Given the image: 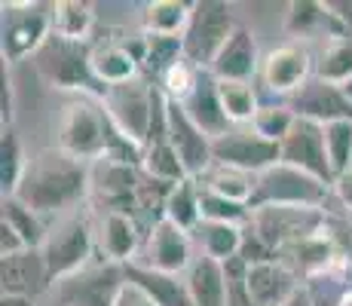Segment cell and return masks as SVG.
<instances>
[{
    "label": "cell",
    "instance_id": "cell-1",
    "mask_svg": "<svg viewBox=\"0 0 352 306\" xmlns=\"http://www.w3.org/2000/svg\"><path fill=\"white\" fill-rule=\"evenodd\" d=\"M89 193V162H80L58 147H50L28 162V172L19 184L16 199H22L25 206L43 217L77 208Z\"/></svg>",
    "mask_w": 352,
    "mask_h": 306
},
{
    "label": "cell",
    "instance_id": "cell-2",
    "mask_svg": "<svg viewBox=\"0 0 352 306\" xmlns=\"http://www.w3.org/2000/svg\"><path fill=\"white\" fill-rule=\"evenodd\" d=\"M166 105L168 98L160 92V86L141 77L126 86H113L101 98V107L117 135L141 151L151 141L166 138Z\"/></svg>",
    "mask_w": 352,
    "mask_h": 306
},
{
    "label": "cell",
    "instance_id": "cell-3",
    "mask_svg": "<svg viewBox=\"0 0 352 306\" xmlns=\"http://www.w3.org/2000/svg\"><path fill=\"white\" fill-rule=\"evenodd\" d=\"M37 74L52 86V89H71V92H92L104 98V86L92 74V46L74 43V40L50 34L43 46L34 56Z\"/></svg>",
    "mask_w": 352,
    "mask_h": 306
},
{
    "label": "cell",
    "instance_id": "cell-4",
    "mask_svg": "<svg viewBox=\"0 0 352 306\" xmlns=\"http://www.w3.org/2000/svg\"><path fill=\"white\" fill-rule=\"evenodd\" d=\"M113 144V126L107 120L104 107L92 98H77L65 107L58 120V151L80 162H98L101 156L111 153Z\"/></svg>",
    "mask_w": 352,
    "mask_h": 306
},
{
    "label": "cell",
    "instance_id": "cell-5",
    "mask_svg": "<svg viewBox=\"0 0 352 306\" xmlns=\"http://www.w3.org/2000/svg\"><path fill=\"white\" fill-rule=\"evenodd\" d=\"M334 193L331 184H324L313 175L300 172L294 166L276 162L273 168L261 172L254 178V193H252V212L254 208H270V206H288V208H324L328 196Z\"/></svg>",
    "mask_w": 352,
    "mask_h": 306
},
{
    "label": "cell",
    "instance_id": "cell-6",
    "mask_svg": "<svg viewBox=\"0 0 352 306\" xmlns=\"http://www.w3.org/2000/svg\"><path fill=\"white\" fill-rule=\"evenodd\" d=\"M129 288L123 263H89L80 273L58 278L50 285L52 306H120V297Z\"/></svg>",
    "mask_w": 352,
    "mask_h": 306
},
{
    "label": "cell",
    "instance_id": "cell-7",
    "mask_svg": "<svg viewBox=\"0 0 352 306\" xmlns=\"http://www.w3.org/2000/svg\"><path fill=\"white\" fill-rule=\"evenodd\" d=\"M236 28L239 25H236L230 3H221V0H199V3H193L190 25H187L184 37H181L184 40V58L193 67H199V71H208Z\"/></svg>",
    "mask_w": 352,
    "mask_h": 306
},
{
    "label": "cell",
    "instance_id": "cell-8",
    "mask_svg": "<svg viewBox=\"0 0 352 306\" xmlns=\"http://www.w3.org/2000/svg\"><path fill=\"white\" fill-rule=\"evenodd\" d=\"M96 251V230L89 227V221L80 215H67L56 227H50L43 248V263L50 285H56L58 278H67L80 273L83 267H89V257Z\"/></svg>",
    "mask_w": 352,
    "mask_h": 306
},
{
    "label": "cell",
    "instance_id": "cell-9",
    "mask_svg": "<svg viewBox=\"0 0 352 306\" xmlns=\"http://www.w3.org/2000/svg\"><path fill=\"white\" fill-rule=\"evenodd\" d=\"M245 230L270 254L279 257L288 245L324 230V215H322V208H288V206L254 208L252 223Z\"/></svg>",
    "mask_w": 352,
    "mask_h": 306
},
{
    "label": "cell",
    "instance_id": "cell-10",
    "mask_svg": "<svg viewBox=\"0 0 352 306\" xmlns=\"http://www.w3.org/2000/svg\"><path fill=\"white\" fill-rule=\"evenodd\" d=\"M193 242L190 233L181 227H175L166 217H157L147 230V239L141 245V257L135 263L147 270H157V273L168 276H187V270L193 267Z\"/></svg>",
    "mask_w": 352,
    "mask_h": 306
},
{
    "label": "cell",
    "instance_id": "cell-11",
    "mask_svg": "<svg viewBox=\"0 0 352 306\" xmlns=\"http://www.w3.org/2000/svg\"><path fill=\"white\" fill-rule=\"evenodd\" d=\"M212 156L214 166L239 168L245 175H261L282 162V144L261 138L254 129H230L218 141H212Z\"/></svg>",
    "mask_w": 352,
    "mask_h": 306
},
{
    "label": "cell",
    "instance_id": "cell-12",
    "mask_svg": "<svg viewBox=\"0 0 352 306\" xmlns=\"http://www.w3.org/2000/svg\"><path fill=\"white\" fill-rule=\"evenodd\" d=\"M3 61L34 58L52 34V12L37 3H3Z\"/></svg>",
    "mask_w": 352,
    "mask_h": 306
},
{
    "label": "cell",
    "instance_id": "cell-13",
    "mask_svg": "<svg viewBox=\"0 0 352 306\" xmlns=\"http://www.w3.org/2000/svg\"><path fill=\"white\" fill-rule=\"evenodd\" d=\"M166 138H168V144L178 151L190 181L206 178V172L214 166L212 138L187 117L184 105H178V101H168L166 105Z\"/></svg>",
    "mask_w": 352,
    "mask_h": 306
},
{
    "label": "cell",
    "instance_id": "cell-14",
    "mask_svg": "<svg viewBox=\"0 0 352 306\" xmlns=\"http://www.w3.org/2000/svg\"><path fill=\"white\" fill-rule=\"evenodd\" d=\"M316 74V61L309 56L307 46L300 43H285L270 50L261 61V83L270 95H285L291 98L303 83H309Z\"/></svg>",
    "mask_w": 352,
    "mask_h": 306
},
{
    "label": "cell",
    "instance_id": "cell-15",
    "mask_svg": "<svg viewBox=\"0 0 352 306\" xmlns=\"http://www.w3.org/2000/svg\"><path fill=\"white\" fill-rule=\"evenodd\" d=\"M282 162L300 168V172L313 175V178H319V181L334 187V168H331L328 147H324V126L322 122L297 117L294 129H291L288 138L282 141Z\"/></svg>",
    "mask_w": 352,
    "mask_h": 306
},
{
    "label": "cell",
    "instance_id": "cell-16",
    "mask_svg": "<svg viewBox=\"0 0 352 306\" xmlns=\"http://www.w3.org/2000/svg\"><path fill=\"white\" fill-rule=\"evenodd\" d=\"M300 291V276L282 257L245 263V294L252 306H288Z\"/></svg>",
    "mask_w": 352,
    "mask_h": 306
},
{
    "label": "cell",
    "instance_id": "cell-17",
    "mask_svg": "<svg viewBox=\"0 0 352 306\" xmlns=\"http://www.w3.org/2000/svg\"><path fill=\"white\" fill-rule=\"evenodd\" d=\"M285 34L291 37H324L328 43L352 37L346 16L334 12V3H319V0H291L285 12Z\"/></svg>",
    "mask_w": 352,
    "mask_h": 306
},
{
    "label": "cell",
    "instance_id": "cell-18",
    "mask_svg": "<svg viewBox=\"0 0 352 306\" xmlns=\"http://www.w3.org/2000/svg\"><path fill=\"white\" fill-rule=\"evenodd\" d=\"M288 107L297 117L322 122V126H328V122H334V120H352V105L346 101L343 89L334 83H324L316 74L309 83H303L300 89L291 95Z\"/></svg>",
    "mask_w": 352,
    "mask_h": 306
},
{
    "label": "cell",
    "instance_id": "cell-19",
    "mask_svg": "<svg viewBox=\"0 0 352 306\" xmlns=\"http://www.w3.org/2000/svg\"><path fill=\"white\" fill-rule=\"evenodd\" d=\"M89 181L92 193L107 202V208H120L129 212V202L138 199V172L132 162L117 160V156H101L98 162L89 166Z\"/></svg>",
    "mask_w": 352,
    "mask_h": 306
},
{
    "label": "cell",
    "instance_id": "cell-20",
    "mask_svg": "<svg viewBox=\"0 0 352 306\" xmlns=\"http://www.w3.org/2000/svg\"><path fill=\"white\" fill-rule=\"evenodd\" d=\"M96 245L111 263H135V254L141 251V230L132 212H120V208H107L98 217L96 227Z\"/></svg>",
    "mask_w": 352,
    "mask_h": 306
},
{
    "label": "cell",
    "instance_id": "cell-21",
    "mask_svg": "<svg viewBox=\"0 0 352 306\" xmlns=\"http://www.w3.org/2000/svg\"><path fill=\"white\" fill-rule=\"evenodd\" d=\"M261 52H257V40L254 34L239 25L233 31V37L227 40V46L218 52L214 65L208 67L214 80H239V83H252V80L261 74Z\"/></svg>",
    "mask_w": 352,
    "mask_h": 306
},
{
    "label": "cell",
    "instance_id": "cell-22",
    "mask_svg": "<svg viewBox=\"0 0 352 306\" xmlns=\"http://www.w3.org/2000/svg\"><path fill=\"white\" fill-rule=\"evenodd\" d=\"M184 111L212 141H218L221 135H227L230 126H233V122L227 120V113H224V105H221L218 80H214L208 71L199 74V83H196L190 98L184 101Z\"/></svg>",
    "mask_w": 352,
    "mask_h": 306
},
{
    "label": "cell",
    "instance_id": "cell-23",
    "mask_svg": "<svg viewBox=\"0 0 352 306\" xmlns=\"http://www.w3.org/2000/svg\"><path fill=\"white\" fill-rule=\"evenodd\" d=\"M196 306H230V276L227 267L214 257L199 254L184 276Z\"/></svg>",
    "mask_w": 352,
    "mask_h": 306
},
{
    "label": "cell",
    "instance_id": "cell-24",
    "mask_svg": "<svg viewBox=\"0 0 352 306\" xmlns=\"http://www.w3.org/2000/svg\"><path fill=\"white\" fill-rule=\"evenodd\" d=\"M0 282H3V294L34 297L40 291H50V276H46L43 254L40 251H22V254L3 257V263H0Z\"/></svg>",
    "mask_w": 352,
    "mask_h": 306
},
{
    "label": "cell",
    "instance_id": "cell-25",
    "mask_svg": "<svg viewBox=\"0 0 352 306\" xmlns=\"http://www.w3.org/2000/svg\"><path fill=\"white\" fill-rule=\"evenodd\" d=\"M126 276L129 285L141 288L157 306H196L187 282L181 276H168V273H157V270H147L141 263H126Z\"/></svg>",
    "mask_w": 352,
    "mask_h": 306
},
{
    "label": "cell",
    "instance_id": "cell-26",
    "mask_svg": "<svg viewBox=\"0 0 352 306\" xmlns=\"http://www.w3.org/2000/svg\"><path fill=\"white\" fill-rule=\"evenodd\" d=\"M141 61L129 52L126 43H98L92 46V74L104 89L113 86H126L138 80Z\"/></svg>",
    "mask_w": 352,
    "mask_h": 306
},
{
    "label": "cell",
    "instance_id": "cell-27",
    "mask_svg": "<svg viewBox=\"0 0 352 306\" xmlns=\"http://www.w3.org/2000/svg\"><path fill=\"white\" fill-rule=\"evenodd\" d=\"M141 172L151 181L162 184V187H175V184H181V181H190L184 162H181L178 151L168 144V138L151 141V144L144 147V153H141Z\"/></svg>",
    "mask_w": 352,
    "mask_h": 306
},
{
    "label": "cell",
    "instance_id": "cell-28",
    "mask_svg": "<svg viewBox=\"0 0 352 306\" xmlns=\"http://www.w3.org/2000/svg\"><path fill=\"white\" fill-rule=\"evenodd\" d=\"M52 12V34L74 43H89L92 25H96V12L83 0H58L50 6Z\"/></svg>",
    "mask_w": 352,
    "mask_h": 306
},
{
    "label": "cell",
    "instance_id": "cell-29",
    "mask_svg": "<svg viewBox=\"0 0 352 306\" xmlns=\"http://www.w3.org/2000/svg\"><path fill=\"white\" fill-rule=\"evenodd\" d=\"M193 16V3L184 0H153L144 6V34L160 37H184Z\"/></svg>",
    "mask_w": 352,
    "mask_h": 306
},
{
    "label": "cell",
    "instance_id": "cell-30",
    "mask_svg": "<svg viewBox=\"0 0 352 306\" xmlns=\"http://www.w3.org/2000/svg\"><path fill=\"white\" fill-rule=\"evenodd\" d=\"M199 233V245H202V254L214 257L221 263H230L242 254L245 248V227H233V223H208L202 221L196 227Z\"/></svg>",
    "mask_w": 352,
    "mask_h": 306
},
{
    "label": "cell",
    "instance_id": "cell-31",
    "mask_svg": "<svg viewBox=\"0 0 352 306\" xmlns=\"http://www.w3.org/2000/svg\"><path fill=\"white\" fill-rule=\"evenodd\" d=\"M162 217L172 221L175 227L196 233V227L202 223L199 212V181H181L168 190L166 202H162Z\"/></svg>",
    "mask_w": 352,
    "mask_h": 306
},
{
    "label": "cell",
    "instance_id": "cell-32",
    "mask_svg": "<svg viewBox=\"0 0 352 306\" xmlns=\"http://www.w3.org/2000/svg\"><path fill=\"white\" fill-rule=\"evenodd\" d=\"M0 221L10 223L31 251L43 248L46 236H50V227L43 223V217L34 212V208L25 206L22 199H16V196H3V215H0Z\"/></svg>",
    "mask_w": 352,
    "mask_h": 306
},
{
    "label": "cell",
    "instance_id": "cell-33",
    "mask_svg": "<svg viewBox=\"0 0 352 306\" xmlns=\"http://www.w3.org/2000/svg\"><path fill=\"white\" fill-rule=\"evenodd\" d=\"M218 95L224 113L233 126H245L254 120V113L261 111V101L252 83H239V80H218Z\"/></svg>",
    "mask_w": 352,
    "mask_h": 306
},
{
    "label": "cell",
    "instance_id": "cell-34",
    "mask_svg": "<svg viewBox=\"0 0 352 306\" xmlns=\"http://www.w3.org/2000/svg\"><path fill=\"white\" fill-rule=\"evenodd\" d=\"M28 162L31 160L25 156L19 135L12 129H3V135H0V187H3V196H16L19 184L28 172Z\"/></svg>",
    "mask_w": 352,
    "mask_h": 306
},
{
    "label": "cell",
    "instance_id": "cell-35",
    "mask_svg": "<svg viewBox=\"0 0 352 306\" xmlns=\"http://www.w3.org/2000/svg\"><path fill=\"white\" fill-rule=\"evenodd\" d=\"M316 77L334 86H343L346 80H352V37L324 43V50L316 58Z\"/></svg>",
    "mask_w": 352,
    "mask_h": 306
},
{
    "label": "cell",
    "instance_id": "cell-36",
    "mask_svg": "<svg viewBox=\"0 0 352 306\" xmlns=\"http://www.w3.org/2000/svg\"><path fill=\"white\" fill-rule=\"evenodd\" d=\"M199 184L206 190H212V193H221L233 202H245V206L252 202V193H254V175H245L239 168H227V166H212Z\"/></svg>",
    "mask_w": 352,
    "mask_h": 306
},
{
    "label": "cell",
    "instance_id": "cell-37",
    "mask_svg": "<svg viewBox=\"0 0 352 306\" xmlns=\"http://www.w3.org/2000/svg\"><path fill=\"white\" fill-rule=\"evenodd\" d=\"M199 212L208 223H233V227H248L252 223V208L245 202H233L221 193H212L199 184Z\"/></svg>",
    "mask_w": 352,
    "mask_h": 306
},
{
    "label": "cell",
    "instance_id": "cell-38",
    "mask_svg": "<svg viewBox=\"0 0 352 306\" xmlns=\"http://www.w3.org/2000/svg\"><path fill=\"white\" fill-rule=\"evenodd\" d=\"M184 58V40L181 37H160V34H144V65L153 77H162L175 61Z\"/></svg>",
    "mask_w": 352,
    "mask_h": 306
},
{
    "label": "cell",
    "instance_id": "cell-39",
    "mask_svg": "<svg viewBox=\"0 0 352 306\" xmlns=\"http://www.w3.org/2000/svg\"><path fill=\"white\" fill-rule=\"evenodd\" d=\"M297 122V113L291 111L288 105H261V111L254 113L252 120V129L261 138L273 141V144H282L288 138V132L294 129Z\"/></svg>",
    "mask_w": 352,
    "mask_h": 306
},
{
    "label": "cell",
    "instance_id": "cell-40",
    "mask_svg": "<svg viewBox=\"0 0 352 306\" xmlns=\"http://www.w3.org/2000/svg\"><path fill=\"white\" fill-rule=\"evenodd\" d=\"M324 147L334 178L352 168V120H334L324 126Z\"/></svg>",
    "mask_w": 352,
    "mask_h": 306
},
{
    "label": "cell",
    "instance_id": "cell-41",
    "mask_svg": "<svg viewBox=\"0 0 352 306\" xmlns=\"http://www.w3.org/2000/svg\"><path fill=\"white\" fill-rule=\"evenodd\" d=\"M199 74H202L199 67H193L187 58L175 61V65L160 77V92L166 95L168 101H178V105H184V101L193 95L196 83H199Z\"/></svg>",
    "mask_w": 352,
    "mask_h": 306
},
{
    "label": "cell",
    "instance_id": "cell-42",
    "mask_svg": "<svg viewBox=\"0 0 352 306\" xmlns=\"http://www.w3.org/2000/svg\"><path fill=\"white\" fill-rule=\"evenodd\" d=\"M22 251H31V248L22 242V236L10 223L0 221V257H12V254H22Z\"/></svg>",
    "mask_w": 352,
    "mask_h": 306
},
{
    "label": "cell",
    "instance_id": "cell-43",
    "mask_svg": "<svg viewBox=\"0 0 352 306\" xmlns=\"http://www.w3.org/2000/svg\"><path fill=\"white\" fill-rule=\"evenodd\" d=\"M0 80H3V92H0V101H3V129H12V117H16V105H12V80H10V71H6V61H3V71H0Z\"/></svg>",
    "mask_w": 352,
    "mask_h": 306
},
{
    "label": "cell",
    "instance_id": "cell-44",
    "mask_svg": "<svg viewBox=\"0 0 352 306\" xmlns=\"http://www.w3.org/2000/svg\"><path fill=\"white\" fill-rule=\"evenodd\" d=\"M331 190H334V196L343 202V206L352 208V168H349V172H343V175H337L334 187H331Z\"/></svg>",
    "mask_w": 352,
    "mask_h": 306
},
{
    "label": "cell",
    "instance_id": "cell-45",
    "mask_svg": "<svg viewBox=\"0 0 352 306\" xmlns=\"http://www.w3.org/2000/svg\"><path fill=\"white\" fill-rule=\"evenodd\" d=\"M120 306H157V303H153L151 297H147L141 288H135V285H129V288L123 291V297H120Z\"/></svg>",
    "mask_w": 352,
    "mask_h": 306
},
{
    "label": "cell",
    "instance_id": "cell-46",
    "mask_svg": "<svg viewBox=\"0 0 352 306\" xmlns=\"http://www.w3.org/2000/svg\"><path fill=\"white\" fill-rule=\"evenodd\" d=\"M0 306H34V297H25V294H3V297H0Z\"/></svg>",
    "mask_w": 352,
    "mask_h": 306
},
{
    "label": "cell",
    "instance_id": "cell-47",
    "mask_svg": "<svg viewBox=\"0 0 352 306\" xmlns=\"http://www.w3.org/2000/svg\"><path fill=\"white\" fill-rule=\"evenodd\" d=\"M340 89H343V95H346V101H349V105H352V80H346V83H343V86H340Z\"/></svg>",
    "mask_w": 352,
    "mask_h": 306
},
{
    "label": "cell",
    "instance_id": "cell-48",
    "mask_svg": "<svg viewBox=\"0 0 352 306\" xmlns=\"http://www.w3.org/2000/svg\"><path fill=\"white\" fill-rule=\"evenodd\" d=\"M349 239H352V230H349Z\"/></svg>",
    "mask_w": 352,
    "mask_h": 306
}]
</instances>
